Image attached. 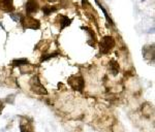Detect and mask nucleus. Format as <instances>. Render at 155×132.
Wrapping results in <instances>:
<instances>
[{
  "instance_id": "f257e3e1",
  "label": "nucleus",
  "mask_w": 155,
  "mask_h": 132,
  "mask_svg": "<svg viewBox=\"0 0 155 132\" xmlns=\"http://www.w3.org/2000/svg\"><path fill=\"white\" fill-rule=\"evenodd\" d=\"M30 89H31V91L33 93L38 94V95H47L48 94V91L42 86V84L41 83L37 76H34L30 81Z\"/></svg>"
},
{
  "instance_id": "f03ea898",
  "label": "nucleus",
  "mask_w": 155,
  "mask_h": 132,
  "mask_svg": "<svg viewBox=\"0 0 155 132\" xmlns=\"http://www.w3.org/2000/svg\"><path fill=\"white\" fill-rule=\"evenodd\" d=\"M115 47V39L112 36H104L99 42V50L101 54H107Z\"/></svg>"
},
{
  "instance_id": "7ed1b4c3",
  "label": "nucleus",
  "mask_w": 155,
  "mask_h": 132,
  "mask_svg": "<svg viewBox=\"0 0 155 132\" xmlns=\"http://www.w3.org/2000/svg\"><path fill=\"white\" fill-rule=\"evenodd\" d=\"M69 86L74 89V91L78 92H82L85 87V81L83 79V76H71V78H68L67 79Z\"/></svg>"
},
{
  "instance_id": "20e7f679",
  "label": "nucleus",
  "mask_w": 155,
  "mask_h": 132,
  "mask_svg": "<svg viewBox=\"0 0 155 132\" xmlns=\"http://www.w3.org/2000/svg\"><path fill=\"white\" fill-rule=\"evenodd\" d=\"M21 23L23 24L25 28H30V29H39L41 27V23L39 21H37L32 17H26V18L21 19Z\"/></svg>"
},
{
  "instance_id": "39448f33",
  "label": "nucleus",
  "mask_w": 155,
  "mask_h": 132,
  "mask_svg": "<svg viewBox=\"0 0 155 132\" xmlns=\"http://www.w3.org/2000/svg\"><path fill=\"white\" fill-rule=\"evenodd\" d=\"M20 130L21 132H34L31 119L22 118L21 122H20Z\"/></svg>"
},
{
  "instance_id": "423d86ee",
  "label": "nucleus",
  "mask_w": 155,
  "mask_h": 132,
  "mask_svg": "<svg viewBox=\"0 0 155 132\" xmlns=\"http://www.w3.org/2000/svg\"><path fill=\"white\" fill-rule=\"evenodd\" d=\"M37 9H38V4L35 0H29L26 3V12L28 14H33V12H36Z\"/></svg>"
},
{
  "instance_id": "0eeeda50",
  "label": "nucleus",
  "mask_w": 155,
  "mask_h": 132,
  "mask_svg": "<svg viewBox=\"0 0 155 132\" xmlns=\"http://www.w3.org/2000/svg\"><path fill=\"white\" fill-rule=\"evenodd\" d=\"M0 9L4 11H14V4L12 0H0Z\"/></svg>"
},
{
  "instance_id": "6e6552de",
  "label": "nucleus",
  "mask_w": 155,
  "mask_h": 132,
  "mask_svg": "<svg viewBox=\"0 0 155 132\" xmlns=\"http://www.w3.org/2000/svg\"><path fill=\"white\" fill-rule=\"evenodd\" d=\"M109 69H110V71L112 72V73L114 74V76H116L117 73L119 72V64H118V62L117 61H115V60H111L110 61V63H109Z\"/></svg>"
},
{
  "instance_id": "1a4fd4ad",
  "label": "nucleus",
  "mask_w": 155,
  "mask_h": 132,
  "mask_svg": "<svg viewBox=\"0 0 155 132\" xmlns=\"http://www.w3.org/2000/svg\"><path fill=\"white\" fill-rule=\"evenodd\" d=\"M59 20L61 21V29L65 28V27L69 26L71 23V19H68L67 17H64V16H59L58 17Z\"/></svg>"
},
{
  "instance_id": "9d476101",
  "label": "nucleus",
  "mask_w": 155,
  "mask_h": 132,
  "mask_svg": "<svg viewBox=\"0 0 155 132\" xmlns=\"http://www.w3.org/2000/svg\"><path fill=\"white\" fill-rule=\"evenodd\" d=\"M25 64H28V60L27 59H15L14 61L12 62V65L14 67H19L22 65H25Z\"/></svg>"
},
{
  "instance_id": "9b49d317",
  "label": "nucleus",
  "mask_w": 155,
  "mask_h": 132,
  "mask_svg": "<svg viewBox=\"0 0 155 132\" xmlns=\"http://www.w3.org/2000/svg\"><path fill=\"white\" fill-rule=\"evenodd\" d=\"M55 11H56V8L55 7H49V6H46L42 8V11H44L45 14H52V12H54Z\"/></svg>"
},
{
  "instance_id": "f8f14e48",
  "label": "nucleus",
  "mask_w": 155,
  "mask_h": 132,
  "mask_svg": "<svg viewBox=\"0 0 155 132\" xmlns=\"http://www.w3.org/2000/svg\"><path fill=\"white\" fill-rule=\"evenodd\" d=\"M57 55H58L57 53H55V54H49V55H44V56L41 57V62H44V61L49 60V59L53 58V57H56Z\"/></svg>"
},
{
  "instance_id": "ddd939ff",
  "label": "nucleus",
  "mask_w": 155,
  "mask_h": 132,
  "mask_svg": "<svg viewBox=\"0 0 155 132\" xmlns=\"http://www.w3.org/2000/svg\"><path fill=\"white\" fill-rule=\"evenodd\" d=\"M3 108H4V104H3V102L0 100V114H1L2 111H3Z\"/></svg>"
}]
</instances>
